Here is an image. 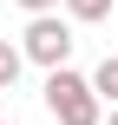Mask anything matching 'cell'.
<instances>
[{
    "label": "cell",
    "instance_id": "6da1fadb",
    "mask_svg": "<svg viewBox=\"0 0 118 125\" xmlns=\"http://www.w3.org/2000/svg\"><path fill=\"white\" fill-rule=\"evenodd\" d=\"M39 92H46V112H53L59 125H99V105H105V99H99V86L79 79L72 66H53Z\"/></svg>",
    "mask_w": 118,
    "mask_h": 125
},
{
    "label": "cell",
    "instance_id": "277c9868",
    "mask_svg": "<svg viewBox=\"0 0 118 125\" xmlns=\"http://www.w3.org/2000/svg\"><path fill=\"white\" fill-rule=\"evenodd\" d=\"M66 13L85 20V26H99V20H112V0H66Z\"/></svg>",
    "mask_w": 118,
    "mask_h": 125
},
{
    "label": "cell",
    "instance_id": "7a4b0ae2",
    "mask_svg": "<svg viewBox=\"0 0 118 125\" xmlns=\"http://www.w3.org/2000/svg\"><path fill=\"white\" fill-rule=\"evenodd\" d=\"M20 53H26L33 66H46V73H53V66H66V59H72V26H66L59 13H33V20H26V33H20Z\"/></svg>",
    "mask_w": 118,
    "mask_h": 125
},
{
    "label": "cell",
    "instance_id": "ba28073f",
    "mask_svg": "<svg viewBox=\"0 0 118 125\" xmlns=\"http://www.w3.org/2000/svg\"><path fill=\"white\" fill-rule=\"evenodd\" d=\"M0 125H7V119H0Z\"/></svg>",
    "mask_w": 118,
    "mask_h": 125
},
{
    "label": "cell",
    "instance_id": "3957f363",
    "mask_svg": "<svg viewBox=\"0 0 118 125\" xmlns=\"http://www.w3.org/2000/svg\"><path fill=\"white\" fill-rule=\"evenodd\" d=\"M92 86H99V99H112V105H118V53H105V59H99Z\"/></svg>",
    "mask_w": 118,
    "mask_h": 125
},
{
    "label": "cell",
    "instance_id": "8992f818",
    "mask_svg": "<svg viewBox=\"0 0 118 125\" xmlns=\"http://www.w3.org/2000/svg\"><path fill=\"white\" fill-rule=\"evenodd\" d=\"M26 13H53V7H66V0H20Z\"/></svg>",
    "mask_w": 118,
    "mask_h": 125
},
{
    "label": "cell",
    "instance_id": "5b68a950",
    "mask_svg": "<svg viewBox=\"0 0 118 125\" xmlns=\"http://www.w3.org/2000/svg\"><path fill=\"white\" fill-rule=\"evenodd\" d=\"M20 66H26V53L0 40V92H13V79H20Z\"/></svg>",
    "mask_w": 118,
    "mask_h": 125
},
{
    "label": "cell",
    "instance_id": "52a82bcc",
    "mask_svg": "<svg viewBox=\"0 0 118 125\" xmlns=\"http://www.w3.org/2000/svg\"><path fill=\"white\" fill-rule=\"evenodd\" d=\"M105 125H118V105H112V119H105Z\"/></svg>",
    "mask_w": 118,
    "mask_h": 125
}]
</instances>
